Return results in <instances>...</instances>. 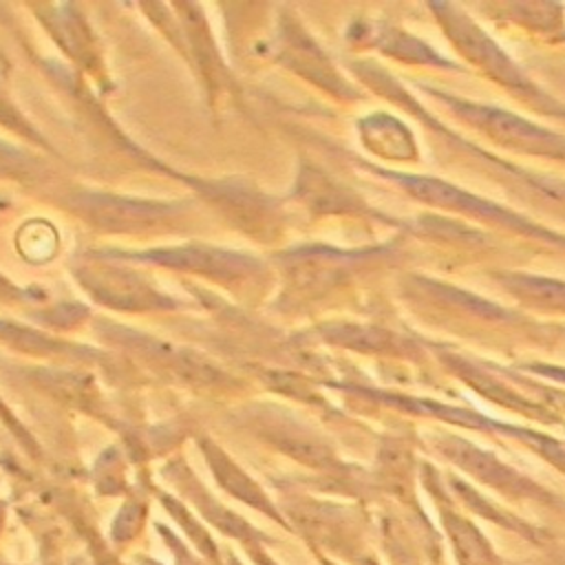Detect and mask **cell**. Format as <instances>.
I'll use <instances>...</instances> for the list:
<instances>
[{"label":"cell","mask_w":565,"mask_h":565,"mask_svg":"<svg viewBox=\"0 0 565 565\" xmlns=\"http://www.w3.org/2000/svg\"><path fill=\"white\" fill-rule=\"evenodd\" d=\"M166 477L172 481V486L181 494V501H188L192 505V512L201 521H205V525L214 527L225 539L236 541L241 550L271 545V536L267 532H263L260 527L249 523L245 516H241L238 512L221 503L183 461H172L170 466H166Z\"/></svg>","instance_id":"1"},{"label":"cell","mask_w":565,"mask_h":565,"mask_svg":"<svg viewBox=\"0 0 565 565\" xmlns=\"http://www.w3.org/2000/svg\"><path fill=\"white\" fill-rule=\"evenodd\" d=\"M71 207L82 214L95 227L108 232H139L170 223L179 207L172 203L126 199L106 192H75L71 196Z\"/></svg>","instance_id":"2"},{"label":"cell","mask_w":565,"mask_h":565,"mask_svg":"<svg viewBox=\"0 0 565 565\" xmlns=\"http://www.w3.org/2000/svg\"><path fill=\"white\" fill-rule=\"evenodd\" d=\"M82 285L104 305L141 311V309H166L172 307L170 298L159 294L135 271L110 267V265H90L79 271Z\"/></svg>","instance_id":"3"},{"label":"cell","mask_w":565,"mask_h":565,"mask_svg":"<svg viewBox=\"0 0 565 565\" xmlns=\"http://www.w3.org/2000/svg\"><path fill=\"white\" fill-rule=\"evenodd\" d=\"M130 258H143L152 260L163 267L174 269H188L201 276L218 278L225 282L247 278L252 271L258 269V263L254 258H247L243 254H234L227 249H214V247H174V249H154L146 254H130Z\"/></svg>","instance_id":"4"},{"label":"cell","mask_w":565,"mask_h":565,"mask_svg":"<svg viewBox=\"0 0 565 565\" xmlns=\"http://www.w3.org/2000/svg\"><path fill=\"white\" fill-rule=\"evenodd\" d=\"M201 452H203V457L210 466V472H212V477H214V481L218 483L221 490H225L232 499L241 501L243 505L260 512L263 516H267L269 521L280 525L282 530L291 532L280 505L223 448H218L210 439H203L201 441Z\"/></svg>","instance_id":"5"},{"label":"cell","mask_w":565,"mask_h":565,"mask_svg":"<svg viewBox=\"0 0 565 565\" xmlns=\"http://www.w3.org/2000/svg\"><path fill=\"white\" fill-rule=\"evenodd\" d=\"M161 508L170 514L177 527L185 534L188 545L207 563V565H225V552L207 530V525L188 508L181 499L168 492H157Z\"/></svg>","instance_id":"6"},{"label":"cell","mask_w":565,"mask_h":565,"mask_svg":"<svg viewBox=\"0 0 565 565\" xmlns=\"http://www.w3.org/2000/svg\"><path fill=\"white\" fill-rule=\"evenodd\" d=\"M146 519H148V503L139 497H132L128 499L117 516H113V523H110V545L117 550V552H124L143 530L146 525Z\"/></svg>","instance_id":"7"},{"label":"cell","mask_w":565,"mask_h":565,"mask_svg":"<svg viewBox=\"0 0 565 565\" xmlns=\"http://www.w3.org/2000/svg\"><path fill=\"white\" fill-rule=\"evenodd\" d=\"M66 516H68L71 525L77 530V534L82 536L93 565H126L119 558V552L110 545V541L104 539L84 514L77 512V514H66Z\"/></svg>","instance_id":"8"},{"label":"cell","mask_w":565,"mask_h":565,"mask_svg":"<svg viewBox=\"0 0 565 565\" xmlns=\"http://www.w3.org/2000/svg\"><path fill=\"white\" fill-rule=\"evenodd\" d=\"M154 527H157V532L161 534L163 545L170 550V554H172V558H174V565H207V563H205L179 534H174L170 527H166V525H161V523H157Z\"/></svg>","instance_id":"9"},{"label":"cell","mask_w":565,"mask_h":565,"mask_svg":"<svg viewBox=\"0 0 565 565\" xmlns=\"http://www.w3.org/2000/svg\"><path fill=\"white\" fill-rule=\"evenodd\" d=\"M22 159H24V157H22L18 150H13V148L0 143V172L18 174V172L22 170V166H24Z\"/></svg>","instance_id":"10"},{"label":"cell","mask_w":565,"mask_h":565,"mask_svg":"<svg viewBox=\"0 0 565 565\" xmlns=\"http://www.w3.org/2000/svg\"><path fill=\"white\" fill-rule=\"evenodd\" d=\"M243 552H245V556L249 558L252 565H280V563L269 554V547L258 545V547H249V550H243Z\"/></svg>","instance_id":"11"},{"label":"cell","mask_w":565,"mask_h":565,"mask_svg":"<svg viewBox=\"0 0 565 565\" xmlns=\"http://www.w3.org/2000/svg\"><path fill=\"white\" fill-rule=\"evenodd\" d=\"M223 552H225V565H247L232 547H223Z\"/></svg>","instance_id":"12"},{"label":"cell","mask_w":565,"mask_h":565,"mask_svg":"<svg viewBox=\"0 0 565 565\" xmlns=\"http://www.w3.org/2000/svg\"><path fill=\"white\" fill-rule=\"evenodd\" d=\"M42 565H62V561L57 558V550L44 547V561H42Z\"/></svg>","instance_id":"13"},{"label":"cell","mask_w":565,"mask_h":565,"mask_svg":"<svg viewBox=\"0 0 565 565\" xmlns=\"http://www.w3.org/2000/svg\"><path fill=\"white\" fill-rule=\"evenodd\" d=\"M0 294H7V296H13V294H18V289L13 287V285H9V280H4L2 276H0Z\"/></svg>","instance_id":"14"},{"label":"cell","mask_w":565,"mask_h":565,"mask_svg":"<svg viewBox=\"0 0 565 565\" xmlns=\"http://www.w3.org/2000/svg\"><path fill=\"white\" fill-rule=\"evenodd\" d=\"M4 516H7V505L0 501V532H2V525H4Z\"/></svg>","instance_id":"15"}]
</instances>
